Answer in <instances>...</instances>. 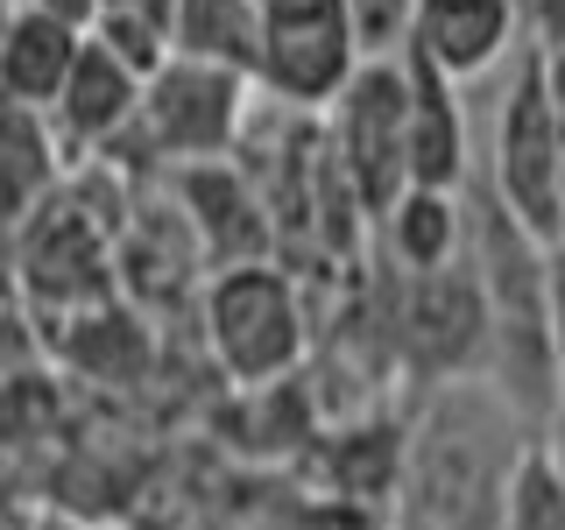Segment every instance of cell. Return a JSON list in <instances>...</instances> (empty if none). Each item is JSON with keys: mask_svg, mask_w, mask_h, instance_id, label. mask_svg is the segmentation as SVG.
Here are the masks:
<instances>
[{"mask_svg": "<svg viewBox=\"0 0 565 530\" xmlns=\"http://www.w3.org/2000/svg\"><path fill=\"white\" fill-rule=\"evenodd\" d=\"M388 347H396V375L417 396L438 382L488 375V297L467 262L431 276L388 269Z\"/></svg>", "mask_w": 565, "mask_h": 530, "instance_id": "obj_5", "label": "cell"}, {"mask_svg": "<svg viewBox=\"0 0 565 530\" xmlns=\"http://www.w3.org/2000/svg\"><path fill=\"white\" fill-rule=\"evenodd\" d=\"M205 353L234 389H276L305 368L311 353V305L305 283L282 262H241V269H212L205 297Z\"/></svg>", "mask_w": 565, "mask_h": 530, "instance_id": "obj_3", "label": "cell"}, {"mask_svg": "<svg viewBox=\"0 0 565 530\" xmlns=\"http://www.w3.org/2000/svg\"><path fill=\"white\" fill-rule=\"evenodd\" d=\"M403 78H411V184L424 191H467L481 156H473V106L467 85H452L438 64L403 50Z\"/></svg>", "mask_w": 565, "mask_h": 530, "instance_id": "obj_11", "label": "cell"}, {"mask_svg": "<svg viewBox=\"0 0 565 530\" xmlns=\"http://www.w3.org/2000/svg\"><path fill=\"white\" fill-rule=\"evenodd\" d=\"M552 57H558V64H565V43H558V50H552Z\"/></svg>", "mask_w": 565, "mask_h": 530, "instance_id": "obj_26", "label": "cell"}, {"mask_svg": "<svg viewBox=\"0 0 565 530\" xmlns=\"http://www.w3.org/2000/svg\"><path fill=\"white\" fill-rule=\"evenodd\" d=\"M537 446H544V459H552V467L565 474V382H558V396H552V417H544Z\"/></svg>", "mask_w": 565, "mask_h": 530, "instance_id": "obj_22", "label": "cell"}, {"mask_svg": "<svg viewBox=\"0 0 565 530\" xmlns=\"http://www.w3.org/2000/svg\"><path fill=\"white\" fill-rule=\"evenodd\" d=\"M64 340L57 353L71 361V375H85V382H99V389H128L149 375V326L128 311V297H114V305H93V311H71L64 318Z\"/></svg>", "mask_w": 565, "mask_h": 530, "instance_id": "obj_15", "label": "cell"}, {"mask_svg": "<svg viewBox=\"0 0 565 530\" xmlns=\"http://www.w3.org/2000/svg\"><path fill=\"white\" fill-rule=\"evenodd\" d=\"M552 78H558V114H565V64L552 57Z\"/></svg>", "mask_w": 565, "mask_h": 530, "instance_id": "obj_25", "label": "cell"}, {"mask_svg": "<svg viewBox=\"0 0 565 530\" xmlns=\"http://www.w3.org/2000/svg\"><path fill=\"white\" fill-rule=\"evenodd\" d=\"M353 14V50L361 64H396L411 50V29H417V0H347Z\"/></svg>", "mask_w": 565, "mask_h": 530, "instance_id": "obj_17", "label": "cell"}, {"mask_svg": "<svg viewBox=\"0 0 565 530\" xmlns=\"http://www.w3.org/2000/svg\"><path fill=\"white\" fill-rule=\"evenodd\" d=\"M170 205L184 212L191 241H199L205 269H241V262H276V226L262 205L255 177L234 156H212V163H184L163 177Z\"/></svg>", "mask_w": 565, "mask_h": 530, "instance_id": "obj_8", "label": "cell"}, {"mask_svg": "<svg viewBox=\"0 0 565 530\" xmlns=\"http://www.w3.org/2000/svg\"><path fill=\"white\" fill-rule=\"evenodd\" d=\"M523 8V35L537 50H558L565 43V0H516Z\"/></svg>", "mask_w": 565, "mask_h": 530, "instance_id": "obj_20", "label": "cell"}, {"mask_svg": "<svg viewBox=\"0 0 565 530\" xmlns=\"http://www.w3.org/2000/svg\"><path fill=\"white\" fill-rule=\"evenodd\" d=\"M332 163L347 170L353 199L367 205V220H382L388 205L411 191V78L396 64H361L347 78V93L318 114Z\"/></svg>", "mask_w": 565, "mask_h": 530, "instance_id": "obj_6", "label": "cell"}, {"mask_svg": "<svg viewBox=\"0 0 565 530\" xmlns=\"http://www.w3.org/2000/svg\"><path fill=\"white\" fill-rule=\"evenodd\" d=\"M361 71L347 0H262V57L255 93L290 114H326Z\"/></svg>", "mask_w": 565, "mask_h": 530, "instance_id": "obj_7", "label": "cell"}, {"mask_svg": "<svg viewBox=\"0 0 565 530\" xmlns=\"http://www.w3.org/2000/svg\"><path fill=\"white\" fill-rule=\"evenodd\" d=\"M64 177H71V156L50 135V120L29 114V106H0V255H14V241L64 191Z\"/></svg>", "mask_w": 565, "mask_h": 530, "instance_id": "obj_12", "label": "cell"}, {"mask_svg": "<svg viewBox=\"0 0 565 530\" xmlns=\"http://www.w3.org/2000/svg\"><path fill=\"white\" fill-rule=\"evenodd\" d=\"M85 35L50 22L35 8H8L0 14V106H29V114H50L78 64Z\"/></svg>", "mask_w": 565, "mask_h": 530, "instance_id": "obj_13", "label": "cell"}, {"mask_svg": "<svg viewBox=\"0 0 565 530\" xmlns=\"http://www.w3.org/2000/svg\"><path fill=\"white\" fill-rule=\"evenodd\" d=\"M170 57L220 64L255 78L262 57V0H177L170 14Z\"/></svg>", "mask_w": 565, "mask_h": 530, "instance_id": "obj_16", "label": "cell"}, {"mask_svg": "<svg viewBox=\"0 0 565 530\" xmlns=\"http://www.w3.org/2000/svg\"><path fill=\"white\" fill-rule=\"evenodd\" d=\"M22 530H93V523H85V517H71V509H35V517H29Z\"/></svg>", "mask_w": 565, "mask_h": 530, "instance_id": "obj_24", "label": "cell"}, {"mask_svg": "<svg viewBox=\"0 0 565 530\" xmlns=\"http://www.w3.org/2000/svg\"><path fill=\"white\" fill-rule=\"evenodd\" d=\"M552 332H558V361H565V247H552Z\"/></svg>", "mask_w": 565, "mask_h": 530, "instance_id": "obj_23", "label": "cell"}, {"mask_svg": "<svg viewBox=\"0 0 565 530\" xmlns=\"http://www.w3.org/2000/svg\"><path fill=\"white\" fill-rule=\"evenodd\" d=\"M502 530H565V474L552 467V459H544V446L523 459Z\"/></svg>", "mask_w": 565, "mask_h": 530, "instance_id": "obj_18", "label": "cell"}, {"mask_svg": "<svg viewBox=\"0 0 565 530\" xmlns=\"http://www.w3.org/2000/svg\"><path fill=\"white\" fill-rule=\"evenodd\" d=\"M537 424L488 375L424 389L403 417V474L388 517L396 530H502Z\"/></svg>", "mask_w": 565, "mask_h": 530, "instance_id": "obj_1", "label": "cell"}, {"mask_svg": "<svg viewBox=\"0 0 565 530\" xmlns=\"http://www.w3.org/2000/svg\"><path fill=\"white\" fill-rule=\"evenodd\" d=\"M255 99H262L255 78H241V71L170 57L149 85H141V120L114 141V149H128V141L141 149V184L184 170V163L234 156L241 135H247V120H255Z\"/></svg>", "mask_w": 565, "mask_h": 530, "instance_id": "obj_4", "label": "cell"}, {"mask_svg": "<svg viewBox=\"0 0 565 530\" xmlns=\"http://www.w3.org/2000/svg\"><path fill=\"white\" fill-rule=\"evenodd\" d=\"M523 43H530V35H523V8H516V0H417L411 50L424 64H438L452 85L494 78Z\"/></svg>", "mask_w": 565, "mask_h": 530, "instance_id": "obj_9", "label": "cell"}, {"mask_svg": "<svg viewBox=\"0 0 565 530\" xmlns=\"http://www.w3.org/2000/svg\"><path fill=\"white\" fill-rule=\"evenodd\" d=\"M22 8L50 14V22H64V29H78V35H93V22H99V0H22Z\"/></svg>", "mask_w": 565, "mask_h": 530, "instance_id": "obj_21", "label": "cell"}, {"mask_svg": "<svg viewBox=\"0 0 565 530\" xmlns=\"http://www.w3.org/2000/svg\"><path fill=\"white\" fill-rule=\"evenodd\" d=\"M375 234H382V255H388L396 276L452 269V262H467V191H424V184H411L375 220Z\"/></svg>", "mask_w": 565, "mask_h": 530, "instance_id": "obj_14", "label": "cell"}, {"mask_svg": "<svg viewBox=\"0 0 565 530\" xmlns=\"http://www.w3.org/2000/svg\"><path fill=\"white\" fill-rule=\"evenodd\" d=\"M473 177H481L488 199L523 234L558 247V234H565V114H558L552 50L523 43L502 64L494 114H488V149H481V170Z\"/></svg>", "mask_w": 565, "mask_h": 530, "instance_id": "obj_2", "label": "cell"}, {"mask_svg": "<svg viewBox=\"0 0 565 530\" xmlns=\"http://www.w3.org/2000/svg\"><path fill=\"white\" fill-rule=\"evenodd\" d=\"M170 14H177V0H99V22L149 29V35H163V43H170ZM99 22H93V29H99Z\"/></svg>", "mask_w": 565, "mask_h": 530, "instance_id": "obj_19", "label": "cell"}, {"mask_svg": "<svg viewBox=\"0 0 565 530\" xmlns=\"http://www.w3.org/2000/svg\"><path fill=\"white\" fill-rule=\"evenodd\" d=\"M141 85H149V78H135V71L120 64L114 50H99L93 35H85V50H78V64H71V78H64L57 106L43 114V120H50V135L64 141L71 170L93 163L99 149H114V141L141 120Z\"/></svg>", "mask_w": 565, "mask_h": 530, "instance_id": "obj_10", "label": "cell"}]
</instances>
